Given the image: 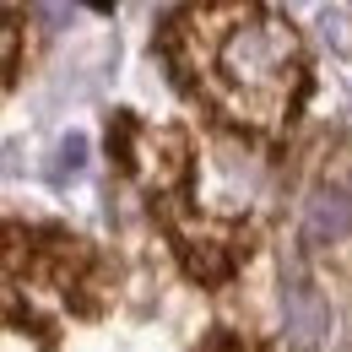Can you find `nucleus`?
Here are the masks:
<instances>
[{
	"instance_id": "nucleus-1",
	"label": "nucleus",
	"mask_w": 352,
	"mask_h": 352,
	"mask_svg": "<svg viewBox=\"0 0 352 352\" xmlns=\"http://www.w3.org/2000/svg\"><path fill=\"white\" fill-rule=\"evenodd\" d=\"M195 60H206V92L233 120L271 125L298 87V44L265 22L255 0H217L190 22Z\"/></svg>"
},
{
	"instance_id": "nucleus-2",
	"label": "nucleus",
	"mask_w": 352,
	"mask_h": 352,
	"mask_svg": "<svg viewBox=\"0 0 352 352\" xmlns=\"http://www.w3.org/2000/svg\"><path fill=\"white\" fill-rule=\"evenodd\" d=\"M282 304H287V336H293L298 347H314V342L331 331V309L320 304V293H314L309 282H293Z\"/></svg>"
},
{
	"instance_id": "nucleus-3",
	"label": "nucleus",
	"mask_w": 352,
	"mask_h": 352,
	"mask_svg": "<svg viewBox=\"0 0 352 352\" xmlns=\"http://www.w3.org/2000/svg\"><path fill=\"white\" fill-rule=\"evenodd\" d=\"M352 233V201L342 190H320L314 201H309V239L314 244H336V239H347Z\"/></svg>"
},
{
	"instance_id": "nucleus-4",
	"label": "nucleus",
	"mask_w": 352,
	"mask_h": 352,
	"mask_svg": "<svg viewBox=\"0 0 352 352\" xmlns=\"http://www.w3.org/2000/svg\"><path fill=\"white\" fill-rule=\"evenodd\" d=\"M325 38H331V44H336V49L347 44V33H342V16H325Z\"/></svg>"
},
{
	"instance_id": "nucleus-5",
	"label": "nucleus",
	"mask_w": 352,
	"mask_h": 352,
	"mask_svg": "<svg viewBox=\"0 0 352 352\" xmlns=\"http://www.w3.org/2000/svg\"><path fill=\"white\" fill-rule=\"evenodd\" d=\"M98 6H109V0H98Z\"/></svg>"
}]
</instances>
